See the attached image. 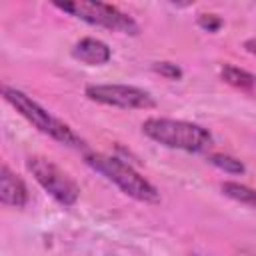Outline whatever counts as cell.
Listing matches in <instances>:
<instances>
[{"mask_svg": "<svg viewBox=\"0 0 256 256\" xmlns=\"http://www.w3.org/2000/svg\"><path fill=\"white\" fill-rule=\"evenodd\" d=\"M244 48H246V52H250V54L256 56V38H248L244 42Z\"/></svg>", "mask_w": 256, "mask_h": 256, "instance_id": "5bb4252c", "label": "cell"}, {"mask_svg": "<svg viewBox=\"0 0 256 256\" xmlns=\"http://www.w3.org/2000/svg\"><path fill=\"white\" fill-rule=\"evenodd\" d=\"M154 70L158 74H162L164 78H168V80H178L182 76V70L176 64H172V62H156L154 64Z\"/></svg>", "mask_w": 256, "mask_h": 256, "instance_id": "7c38bea8", "label": "cell"}, {"mask_svg": "<svg viewBox=\"0 0 256 256\" xmlns=\"http://www.w3.org/2000/svg\"><path fill=\"white\" fill-rule=\"evenodd\" d=\"M220 188H222L224 196H228V198H232L240 204L256 208V190L254 188H250L246 184H240V182H224Z\"/></svg>", "mask_w": 256, "mask_h": 256, "instance_id": "30bf717a", "label": "cell"}, {"mask_svg": "<svg viewBox=\"0 0 256 256\" xmlns=\"http://www.w3.org/2000/svg\"><path fill=\"white\" fill-rule=\"evenodd\" d=\"M208 160H210V164H214L216 168H220V170H224L228 174H242L246 170L244 164L238 158L228 156V154H212Z\"/></svg>", "mask_w": 256, "mask_h": 256, "instance_id": "8fae6325", "label": "cell"}, {"mask_svg": "<svg viewBox=\"0 0 256 256\" xmlns=\"http://www.w3.org/2000/svg\"><path fill=\"white\" fill-rule=\"evenodd\" d=\"M84 94L92 102L122 110H148L156 106L148 90L130 84H90L84 88Z\"/></svg>", "mask_w": 256, "mask_h": 256, "instance_id": "8992f818", "label": "cell"}, {"mask_svg": "<svg viewBox=\"0 0 256 256\" xmlns=\"http://www.w3.org/2000/svg\"><path fill=\"white\" fill-rule=\"evenodd\" d=\"M26 168L34 176V180L42 186V190L48 192L62 206H72L78 200L80 188H78L76 180L70 174H66L58 164H54L50 158L28 156Z\"/></svg>", "mask_w": 256, "mask_h": 256, "instance_id": "5b68a950", "label": "cell"}, {"mask_svg": "<svg viewBox=\"0 0 256 256\" xmlns=\"http://www.w3.org/2000/svg\"><path fill=\"white\" fill-rule=\"evenodd\" d=\"M220 78L230 84L232 88L248 94L250 98H256V74L244 70V68H238L234 64H222L220 66Z\"/></svg>", "mask_w": 256, "mask_h": 256, "instance_id": "9c48e42d", "label": "cell"}, {"mask_svg": "<svg viewBox=\"0 0 256 256\" xmlns=\"http://www.w3.org/2000/svg\"><path fill=\"white\" fill-rule=\"evenodd\" d=\"M84 160L94 172L102 174L108 182L118 186L126 196L146 204L160 202V192L156 190V186L148 182L138 170H134L124 160L110 154H102V152H88Z\"/></svg>", "mask_w": 256, "mask_h": 256, "instance_id": "6da1fadb", "label": "cell"}, {"mask_svg": "<svg viewBox=\"0 0 256 256\" xmlns=\"http://www.w3.org/2000/svg\"><path fill=\"white\" fill-rule=\"evenodd\" d=\"M2 94H4L6 102H10L16 108V112H20L42 134H46L52 140H56V142H60L64 146H70V148H78L80 150V148L86 146V142L66 122H62L60 118H56L54 114H50L46 108H42L36 100H32L22 90H16L12 86H4L2 88Z\"/></svg>", "mask_w": 256, "mask_h": 256, "instance_id": "3957f363", "label": "cell"}, {"mask_svg": "<svg viewBox=\"0 0 256 256\" xmlns=\"http://www.w3.org/2000/svg\"><path fill=\"white\" fill-rule=\"evenodd\" d=\"M142 132L156 144H162L172 150H184L196 154V152H206L212 146V134L208 132V128L186 120L148 118L142 124Z\"/></svg>", "mask_w": 256, "mask_h": 256, "instance_id": "7a4b0ae2", "label": "cell"}, {"mask_svg": "<svg viewBox=\"0 0 256 256\" xmlns=\"http://www.w3.org/2000/svg\"><path fill=\"white\" fill-rule=\"evenodd\" d=\"M54 6L62 12H68L70 16L92 24V26H100V28H108L112 32H120V34H138V24L136 20L118 10L112 4H104V2H90V0H76V2H54Z\"/></svg>", "mask_w": 256, "mask_h": 256, "instance_id": "277c9868", "label": "cell"}, {"mask_svg": "<svg viewBox=\"0 0 256 256\" xmlns=\"http://www.w3.org/2000/svg\"><path fill=\"white\" fill-rule=\"evenodd\" d=\"M198 24H200L204 30H208V32H216V30L222 26V20H220L218 16H214V14H200Z\"/></svg>", "mask_w": 256, "mask_h": 256, "instance_id": "4fadbf2b", "label": "cell"}, {"mask_svg": "<svg viewBox=\"0 0 256 256\" xmlns=\"http://www.w3.org/2000/svg\"><path fill=\"white\" fill-rule=\"evenodd\" d=\"M72 56L76 60L88 64V66H102V64H106L110 60L112 52H110V48H108L106 42L88 36V38H82V40H78L74 44Z\"/></svg>", "mask_w": 256, "mask_h": 256, "instance_id": "ba28073f", "label": "cell"}, {"mask_svg": "<svg viewBox=\"0 0 256 256\" xmlns=\"http://www.w3.org/2000/svg\"><path fill=\"white\" fill-rule=\"evenodd\" d=\"M0 200L6 206L12 208H22L28 202V188L24 180L14 174L6 164L0 168Z\"/></svg>", "mask_w": 256, "mask_h": 256, "instance_id": "52a82bcc", "label": "cell"}]
</instances>
